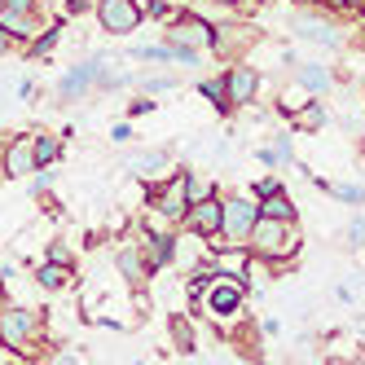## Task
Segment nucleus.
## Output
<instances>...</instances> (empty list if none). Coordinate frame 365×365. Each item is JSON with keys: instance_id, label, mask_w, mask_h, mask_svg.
Instances as JSON below:
<instances>
[{"instance_id": "nucleus-22", "label": "nucleus", "mask_w": 365, "mask_h": 365, "mask_svg": "<svg viewBox=\"0 0 365 365\" xmlns=\"http://www.w3.org/2000/svg\"><path fill=\"white\" fill-rule=\"evenodd\" d=\"M31 5H36V0H5V9H9V14H27Z\"/></svg>"}, {"instance_id": "nucleus-4", "label": "nucleus", "mask_w": 365, "mask_h": 365, "mask_svg": "<svg viewBox=\"0 0 365 365\" xmlns=\"http://www.w3.org/2000/svg\"><path fill=\"white\" fill-rule=\"evenodd\" d=\"M255 88H259V75H255V71H247V66L229 71V80H225V97L233 101V106H251Z\"/></svg>"}, {"instance_id": "nucleus-8", "label": "nucleus", "mask_w": 365, "mask_h": 365, "mask_svg": "<svg viewBox=\"0 0 365 365\" xmlns=\"http://www.w3.org/2000/svg\"><path fill=\"white\" fill-rule=\"evenodd\" d=\"M242 304V286L233 277H216V291H212V312L216 317H225V312H233Z\"/></svg>"}, {"instance_id": "nucleus-20", "label": "nucleus", "mask_w": 365, "mask_h": 365, "mask_svg": "<svg viewBox=\"0 0 365 365\" xmlns=\"http://www.w3.org/2000/svg\"><path fill=\"white\" fill-rule=\"evenodd\" d=\"M137 9H141V14H154V18H163V14H168L163 0H137Z\"/></svg>"}, {"instance_id": "nucleus-6", "label": "nucleus", "mask_w": 365, "mask_h": 365, "mask_svg": "<svg viewBox=\"0 0 365 365\" xmlns=\"http://www.w3.org/2000/svg\"><path fill=\"white\" fill-rule=\"evenodd\" d=\"M207 40H216V31L207 27L202 18H180L176 31H172V44L176 48H194V44H207Z\"/></svg>"}, {"instance_id": "nucleus-10", "label": "nucleus", "mask_w": 365, "mask_h": 365, "mask_svg": "<svg viewBox=\"0 0 365 365\" xmlns=\"http://www.w3.org/2000/svg\"><path fill=\"white\" fill-rule=\"evenodd\" d=\"M259 216H269V220H291V216H295V202L286 198L282 190H273V194H264V202H259Z\"/></svg>"}, {"instance_id": "nucleus-15", "label": "nucleus", "mask_w": 365, "mask_h": 365, "mask_svg": "<svg viewBox=\"0 0 365 365\" xmlns=\"http://www.w3.org/2000/svg\"><path fill=\"white\" fill-rule=\"evenodd\" d=\"M66 282H71V273L62 264H44L40 269V286H66Z\"/></svg>"}, {"instance_id": "nucleus-3", "label": "nucleus", "mask_w": 365, "mask_h": 365, "mask_svg": "<svg viewBox=\"0 0 365 365\" xmlns=\"http://www.w3.org/2000/svg\"><path fill=\"white\" fill-rule=\"evenodd\" d=\"M137 22H141L137 0H101V27H106L110 36H128V31H137Z\"/></svg>"}, {"instance_id": "nucleus-19", "label": "nucleus", "mask_w": 365, "mask_h": 365, "mask_svg": "<svg viewBox=\"0 0 365 365\" xmlns=\"http://www.w3.org/2000/svg\"><path fill=\"white\" fill-rule=\"evenodd\" d=\"M163 163H168V159H163V154H145V159H137L133 168H137V172H159Z\"/></svg>"}, {"instance_id": "nucleus-21", "label": "nucleus", "mask_w": 365, "mask_h": 365, "mask_svg": "<svg viewBox=\"0 0 365 365\" xmlns=\"http://www.w3.org/2000/svg\"><path fill=\"white\" fill-rule=\"evenodd\" d=\"M202 93L212 97V101H225V80H212V84H202Z\"/></svg>"}, {"instance_id": "nucleus-16", "label": "nucleus", "mask_w": 365, "mask_h": 365, "mask_svg": "<svg viewBox=\"0 0 365 365\" xmlns=\"http://www.w3.org/2000/svg\"><path fill=\"white\" fill-rule=\"evenodd\" d=\"M36 168H44L48 159H58V141H48V137H36Z\"/></svg>"}, {"instance_id": "nucleus-7", "label": "nucleus", "mask_w": 365, "mask_h": 365, "mask_svg": "<svg viewBox=\"0 0 365 365\" xmlns=\"http://www.w3.org/2000/svg\"><path fill=\"white\" fill-rule=\"evenodd\" d=\"M159 212H163V216H172V220L190 212V190H185V176H176L172 185L159 194Z\"/></svg>"}, {"instance_id": "nucleus-1", "label": "nucleus", "mask_w": 365, "mask_h": 365, "mask_svg": "<svg viewBox=\"0 0 365 365\" xmlns=\"http://www.w3.org/2000/svg\"><path fill=\"white\" fill-rule=\"evenodd\" d=\"M251 247H255L259 255H269V259H282V255L299 251V233L291 229V220H269V216H259L255 229H251Z\"/></svg>"}, {"instance_id": "nucleus-24", "label": "nucleus", "mask_w": 365, "mask_h": 365, "mask_svg": "<svg viewBox=\"0 0 365 365\" xmlns=\"http://www.w3.org/2000/svg\"><path fill=\"white\" fill-rule=\"evenodd\" d=\"M344 5H361V9H365V0H344Z\"/></svg>"}, {"instance_id": "nucleus-12", "label": "nucleus", "mask_w": 365, "mask_h": 365, "mask_svg": "<svg viewBox=\"0 0 365 365\" xmlns=\"http://www.w3.org/2000/svg\"><path fill=\"white\" fill-rule=\"evenodd\" d=\"M299 84L312 88V93H322V88H330V75H326L322 66H304V71H299Z\"/></svg>"}, {"instance_id": "nucleus-17", "label": "nucleus", "mask_w": 365, "mask_h": 365, "mask_svg": "<svg viewBox=\"0 0 365 365\" xmlns=\"http://www.w3.org/2000/svg\"><path fill=\"white\" fill-rule=\"evenodd\" d=\"M299 31H308V40H322V44L334 40V31L326 27V22H299Z\"/></svg>"}, {"instance_id": "nucleus-23", "label": "nucleus", "mask_w": 365, "mask_h": 365, "mask_svg": "<svg viewBox=\"0 0 365 365\" xmlns=\"http://www.w3.org/2000/svg\"><path fill=\"white\" fill-rule=\"evenodd\" d=\"M0 48H9V27L0 22Z\"/></svg>"}, {"instance_id": "nucleus-18", "label": "nucleus", "mask_w": 365, "mask_h": 365, "mask_svg": "<svg viewBox=\"0 0 365 365\" xmlns=\"http://www.w3.org/2000/svg\"><path fill=\"white\" fill-rule=\"evenodd\" d=\"M168 259H172V242L168 238H154L150 242V264H168Z\"/></svg>"}, {"instance_id": "nucleus-11", "label": "nucleus", "mask_w": 365, "mask_h": 365, "mask_svg": "<svg viewBox=\"0 0 365 365\" xmlns=\"http://www.w3.org/2000/svg\"><path fill=\"white\" fill-rule=\"evenodd\" d=\"M93 80H97V66H80V71H71L66 80H62V93H66V97H75L80 88H88Z\"/></svg>"}, {"instance_id": "nucleus-9", "label": "nucleus", "mask_w": 365, "mask_h": 365, "mask_svg": "<svg viewBox=\"0 0 365 365\" xmlns=\"http://www.w3.org/2000/svg\"><path fill=\"white\" fill-rule=\"evenodd\" d=\"M27 330H31V322H27V312H0V339L5 344H22L27 339Z\"/></svg>"}, {"instance_id": "nucleus-25", "label": "nucleus", "mask_w": 365, "mask_h": 365, "mask_svg": "<svg viewBox=\"0 0 365 365\" xmlns=\"http://www.w3.org/2000/svg\"><path fill=\"white\" fill-rule=\"evenodd\" d=\"M356 365H365V361H356Z\"/></svg>"}, {"instance_id": "nucleus-14", "label": "nucleus", "mask_w": 365, "mask_h": 365, "mask_svg": "<svg viewBox=\"0 0 365 365\" xmlns=\"http://www.w3.org/2000/svg\"><path fill=\"white\" fill-rule=\"evenodd\" d=\"M119 269H123L128 277H133V282H141V277H145V269H141V259H137V251H133V247L119 251Z\"/></svg>"}, {"instance_id": "nucleus-5", "label": "nucleus", "mask_w": 365, "mask_h": 365, "mask_svg": "<svg viewBox=\"0 0 365 365\" xmlns=\"http://www.w3.org/2000/svg\"><path fill=\"white\" fill-rule=\"evenodd\" d=\"M185 216H190V229H194V233H216V229L225 225V207H220L216 198H202V202L190 207Z\"/></svg>"}, {"instance_id": "nucleus-2", "label": "nucleus", "mask_w": 365, "mask_h": 365, "mask_svg": "<svg viewBox=\"0 0 365 365\" xmlns=\"http://www.w3.org/2000/svg\"><path fill=\"white\" fill-rule=\"evenodd\" d=\"M220 207H225V225L220 229L229 233V238H251V229L259 220V207L251 198H225Z\"/></svg>"}, {"instance_id": "nucleus-13", "label": "nucleus", "mask_w": 365, "mask_h": 365, "mask_svg": "<svg viewBox=\"0 0 365 365\" xmlns=\"http://www.w3.org/2000/svg\"><path fill=\"white\" fill-rule=\"evenodd\" d=\"M295 123L304 128V133H312V128L326 123V110H322V106H304V110H295Z\"/></svg>"}]
</instances>
